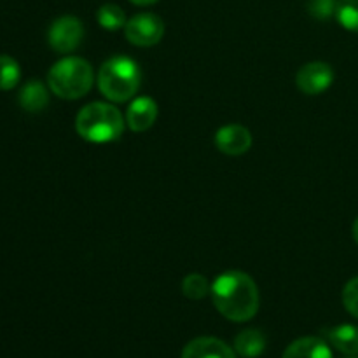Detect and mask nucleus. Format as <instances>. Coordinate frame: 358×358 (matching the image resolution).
Wrapping results in <instances>:
<instances>
[{
  "mask_svg": "<svg viewBox=\"0 0 358 358\" xmlns=\"http://www.w3.org/2000/svg\"><path fill=\"white\" fill-rule=\"evenodd\" d=\"M339 0H310L308 2V13L315 17V20L327 21L338 13Z\"/></svg>",
  "mask_w": 358,
  "mask_h": 358,
  "instance_id": "nucleus-19",
  "label": "nucleus"
},
{
  "mask_svg": "<svg viewBox=\"0 0 358 358\" xmlns=\"http://www.w3.org/2000/svg\"><path fill=\"white\" fill-rule=\"evenodd\" d=\"M157 119V103L149 96H140L133 100L126 110V124L131 131L143 133L154 126Z\"/></svg>",
  "mask_w": 358,
  "mask_h": 358,
  "instance_id": "nucleus-9",
  "label": "nucleus"
},
{
  "mask_svg": "<svg viewBox=\"0 0 358 358\" xmlns=\"http://www.w3.org/2000/svg\"><path fill=\"white\" fill-rule=\"evenodd\" d=\"M133 6H138V7H147V6H152V3L159 2V0H129Z\"/></svg>",
  "mask_w": 358,
  "mask_h": 358,
  "instance_id": "nucleus-21",
  "label": "nucleus"
},
{
  "mask_svg": "<svg viewBox=\"0 0 358 358\" xmlns=\"http://www.w3.org/2000/svg\"><path fill=\"white\" fill-rule=\"evenodd\" d=\"M352 234H353V240H355V241H357V245H358V217L355 219V222H353Z\"/></svg>",
  "mask_w": 358,
  "mask_h": 358,
  "instance_id": "nucleus-22",
  "label": "nucleus"
},
{
  "mask_svg": "<svg viewBox=\"0 0 358 358\" xmlns=\"http://www.w3.org/2000/svg\"><path fill=\"white\" fill-rule=\"evenodd\" d=\"M164 30V21L157 14L140 13L129 17L124 27V35L129 44L136 48H152L159 44Z\"/></svg>",
  "mask_w": 358,
  "mask_h": 358,
  "instance_id": "nucleus-5",
  "label": "nucleus"
},
{
  "mask_svg": "<svg viewBox=\"0 0 358 358\" xmlns=\"http://www.w3.org/2000/svg\"><path fill=\"white\" fill-rule=\"evenodd\" d=\"M329 341L338 352L345 355H358V327L343 324L329 331Z\"/></svg>",
  "mask_w": 358,
  "mask_h": 358,
  "instance_id": "nucleus-14",
  "label": "nucleus"
},
{
  "mask_svg": "<svg viewBox=\"0 0 358 358\" xmlns=\"http://www.w3.org/2000/svg\"><path fill=\"white\" fill-rule=\"evenodd\" d=\"M266 350V336L257 329H245L234 339V352L243 358H257Z\"/></svg>",
  "mask_w": 358,
  "mask_h": 358,
  "instance_id": "nucleus-13",
  "label": "nucleus"
},
{
  "mask_svg": "<svg viewBox=\"0 0 358 358\" xmlns=\"http://www.w3.org/2000/svg\"><path fill=\"white\" fill-rule=\"evenodd\" d=\"M334 69L325 62H311L299 69L296 84L301 93L308 96H317L327 91L334 83Z\"/></svg>",
  "mask_w": 358,
  "mask_h": 358,
  "instance_id": "nucleus-7",
  "label": "nucleus"
},
{
  "mask_svg": "<svg viewBox=\"0 0 358 358\" xmlns=\"http://www.w3.org/2000/svg\"><path fill=\"white\" fill-rule=\"evenodd\" d=\"M212 292V285L208 280L199 273H191L182 280V294L191 301H201L205 299L208 294Z\"/></svg>",
  "mask_w": 358,
  "mask_h": 358,
  "instance_id": "nucleus-16",
  "label": "nucleus"
},
{
  "mask_svg": "<svg viewBox=\"0 0 358 358\" xmlns=\"http://www.w3.org/2000/svg\"><path fill=\"white\" fill-rule=\"evenodd\" d=\"M140 66L129 56H112L98 70V90L112 103H124L140 87Z\"/></svg>",
  "mask_w": 358,
  "mask_h": 358,
  "instance_id": "nucleus-3",
  "label": "nucleus"
},
{
  "mask_svg": "<svg viewBox=\"0 0 358 358\" xmlns=\"http://www.w3.org/2000/svg\"><path fill=\"white\" fill-rule=\"evenodd\" d=\"M94 84V70L80 56H66L51 66L48 86L62 100H79L86 96Z\"/></svg>",
  "mask_w": 358,
  "mask_h": 358,
  "instance_id": "nucleus-4",
  "label": "nucleus"
},
{
  "mask_svg": "<svg viewBox=\"0 0 358 358\" xmlns=\"http://www.w3.org/2000/svg\"><path fill=\"white\" fill-rule=\"evenodd\" d=\"M283 358H332V352L324 339L308 336L289 345Z\"/></svg>",
  "mask_w": 358,
  "mask_h": 358,
  "instance_id": "nucleus-11",
  "label": "nucleus"
},
{
  "mask_svg": "<svg viewBox=\"0 0 358 358\" xmlns=\"http://www.w3.org/2000/svg\"><path fill=\"white\" fill-rule=\"evenodd\" d=\"M346 358H358V355H348Z\"/></svg>",
  "mask_w": 358,
  "mask_h": 358,
  "instance_id": "nucleus-23",
  "label": "nucleus"
},
{
  "mask_svg": "<svg viewBox=\"0 0 358 358\" xmlns=\"http://www.w3.org/2000/svg\"><path fill=\"white\" fill-rule=\"evenodd\" d=\"M343 304L352 317L358 318V276L350 280L343 289Z\"/></svg>",
  "mask_w": 358,
  "mask_h": 358,
  "instance_id": "nucleus-20",
  "label": "nucleus"
},
{
  "mask_svg": "<svg viewBox=\"0 0 358 358\" xmlns=\"http://www.w3.org/2000/svg\"><path fill=\"white\" fill-rule=\"evenodd\" d=\"M212 299L217 311L231 322H248L259 311V289L250 275L226 271L212 283Z\"/></svg>",
  "mask_w": 358,
  "mask_h": 358,
  "instance_id": "nucleus-1",
  "label": "nucleus"
},
{
  "mask_svg": "<svg viewBox=\"0 0 358 358\" xmlns=\"http://www.w3.org/2000/svg\"><path fill=\"white\" fill-rule=\"evenodd\" d=\"M76 131L86 142L110 143L121 138L124 131V117L112 103L93 101L77 114Z\"/></svg>",
  "mask_w": 358,
  "mask_h": 358,
  "instance_id": "nucleus-2",
  "label": "nucleus"
},
{
  "mask_svg": "<svg viewBox=\"0 0 358 358\" xmlns=\"http://www.w3.org/2000/svg\"><path fill=\"white\" fill-rule=\"evenodd\" d=\"M217 149L227 156H241L248 152L252 147L250 129L241 124H227L217 129L215 133Z\"/></svg>",
  "mask_w": 358,
  "mask_h": 358,
  "instance_id": "nucleus-8",
  "label": "nucleus"
},
{
  "mask_svg": "<svg viewBox=\"0 0 358 358\" xmlns=\"http://www.w3.org/2000/svg\"><path fill=\"white\" fill-rule=\"evenodd\" d=\"M336 17L343 28L358 34V0H339Z\"/></svg>",
  "mask_w": 358,
  "mask_h": 358,
  "instance_id": "nucleus-18",
  "label": "nucleus"
},
{
  "mask_svg": "<svg viewBox=\"0 0 358 358\" xmlns=\"http://www.w3.org/2000/svg\"><path fill=\"white\" fill-rule=\"evenodd\" d=\"M21 77V69L14 58L0 55V90L9 91L17 86Z\"/></svg>",
  "mask_w": 358,
  "mask_h": 358,
  "instance_id": "nucleus-17",
  "label": "nucleus"
},
{
  "mask_svg": "<svg viewBox=\"0 0 358 358\" xmlns=\"http://www.w3.org/2000/svg\"><path fill=\"white\" fill-rule=\"evenodd\" d=\"M84 37V27L80 23L79 17L76 16H59L58 20L52 21L48 31L49 45L55 49L56 52L62 55H69V52L76 51L80 45Z\"/></svg>",
  "mask_w": 358,
  "mask_h": 358,
  "instance_id": "nucleus-6",
  "label": "nucleus"
},
{
  "mask_svg": "<svg viewBox=\"0 0 358 358\" xmlns=\"http://www.w3.org/2000/svg\"><path fill=\"white\" fill-rule=\"evenodd\" d=\"M182 358H236V353L217 338H196L187 343Z\"/></svg>",
  "mask_w": 358,
  "mask_h": 358,
  "instance_id": "nucleus-10",
  "label": "nucleus"
},
{
  "mask_svg": "<svg viewBox=\"0 0 358 358\" xmlns=\"http://www.w3.org/2000/svg\"><path fill=\"white\" fill-rule=\"evenodd\" d=\"M17 101L27 112H42L49 105V91L41 80L31 79L21 87Z\"/></svg>",
  "mask_w": 358,
  "mask_h": 358,
  "instance_id": "nucleus-12",
  "label": "nucleus"
},
{
  "mask_svg": "<svg viewBox=\"0 0 358 358\" xmlns=\"http://www.w3.org/2000/svg\"><path fill=\"white\" fill-rule=\"evenodd\" d=\"M96 20L100 23L101 28L108 31L121 30L126 27L128 20H126V14L117 3H103L100 9L96 10Z\"/></svg>",
  "mask_w": 358,
  "mask_h": 358,
  "instance_id": "nucleus-15",
  "label": "nucleus"
}]
</instances>
